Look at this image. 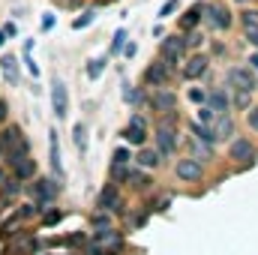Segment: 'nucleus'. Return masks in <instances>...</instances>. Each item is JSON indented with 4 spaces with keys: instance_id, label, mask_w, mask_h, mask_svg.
<instances>
[{
    "instance_id": "nucleus-19",
    "label": "nucleus",
    "mask_w": 258,
    "mask_h": 255,
    "mask_svg": "<svg viewBox=\"0 0 258 255\" xmlns=\"http://www.w3.org/2000/svg\"><path fill=\"white\" fill-rule=\"evenodd\" d=\"M159 159H162V153L156 147H141V153H138V165L141 168H156Z\"/></svg>"
},
{
    "instance_id": "nucleus-18",
    "label": "nucleus",
    "mask_w": 258,
    "mask_h": 255,
    "mask_svg": "<svg viewBox=\"0 0 258 255\" xmlns=\"http://www.w3.org/2000/svg\"><path fill=\"white\" fill-rule=\"evenodd\" d=\"M213 135H216V141H219V138H231V135H234V120H231L228 114H219L216 123H213Z\"/></svg>"
},
{
    "instance_id": "nucleus-23",
    "label": "nucleus",
    "mask_w": 258,
    "mask_h": 255,
    "mask_svg": "<svg viewBox=\"0 0 258 255\" xmlns=\"http://www.w3.org/2000/svg\"><path fill=\"white\" fill-rule=\"evenodd\" d=\"M201 12H204V6H201V3H198V6H192V9L180 18V27H183V30H192L195 24H198V18H201Z\"/></svg>"
},
{
    "instance_id": "nucleus-31",
    "label": "nucleus",
    "mask_w": 258,
    "mask_h": 255,
    "mask_svg": "<svg viewBox=\"0 0 258 255\" xmlns=\"http://www.w3.org/2000/svg\"><path fill=\"white\" fill-rule=\"evenodd\" d=\"M111 177H114V180H126L129 168H126V165H120V162H114V165H111Z\"/></svg>"
},
{
    "instance_id": "nucleus-42",
    "label": "nucleus",
    "mask_w": 258,
    "mask_h": 255,
    "mask_svg": "<svg viewBox=\"0 0 258 255\" xmlns=\"http://www.w3.org/2000/svg\"><path fill=\"white\" fill-rule=\"evenodd\" d=\"M249 66H252V72H258V54H252V57H249Z\"/></svg>"
},
{
    "instance_id": "nucleus-28",
    "label": "nucleus",
    "mask_w": 258,
    "mask_h": 255,
    "mask_svg": "<svg viewBox=\"0 0 258 255\" xmlns=\"http://www.w3.org/2000/svg\"><path fill=\"white\" fill-rule=\"evenodd\" d=\"M93 18H96V12H93V9H87V12H81V15L72 21V27H75V30H84V27H87Z\"/></svg>"
},
{
    "instance_id": "nucleus-8",
    "label": "nucleus",
    "mask_w": 258,
    "mask_h": 255,
    "mask_svg": "<svg viewBox=\"0 0 258 255\" xmlns=\"http://www.w3.org/2000/svg\"><path fill=\"white\" fill-rule=\"evenodd\" d=\"M96 210H102V213H117L120 210V192H117L114 183L102 186V192L96 195Z\"/></svg>"
},
{
    "instance_id": "nucleus-17",
    "label": "nucleus",
    "mask_w": 258,
    "mask_h": 255,
    "mask_svg": "<svg viewBox=\"0 0 258 255\" xmlns=\"http://www.w3.org/2000/svg\"><path fill=\"white\" fill-rule=\"evenodd\" d=\"M207 57L204 54H195V57H189V63L183 66V78H201L204 72H207Z\"/></svg>"
},
{
    "instance_id": "nucleus-39",
    "label": "nucleus",
    "mask_w": 258,
    "mask_h": 255,
    "mask_svg": "<svg viewBox=\"0 0 258 255\" xmlns=\"http://www.w3.org/2000/svg\"><path fill=\"white\" fill-rule=\"evenodd\" d=\"M147 222V213H138V216H132V228H138V225H144Z\"/></svg>"
},
{
    "instance_id": "nucleus-10",
    "label": "nucleus",
    "mask_w": 258,
    "mask_h": 255,
    "mask_svg": "<svg viewBox=\"0 0 258 255\" xmlns=\"http://www.w3.org/2000/svg\"><path fill=\"white\" fill-rule=\"evenodd\" d=\"M168 75H171V66L165 63V60L150 63L147 66V72H144V84H147V87H165Z\"/></svg>"
},
{
    "instance_id": "nucleus-15",
    "label": "nucleus",
    "mask_w": 258,
    "mask_h": 255,
    "mask_svg": "<svg viewBox=\"0 0 258 255\" xmlns=\"http://www.w3.org/2000/svg\"><path fill=\"white\" fill-rule=\"evenodd\" d=\"M48 156H51V171H54L57 177H63V162H60V138H57V132H54V129L48 132Z\"/></svg>"
},
{
    "instance_id": "nucleus-37",
    "label": "nucleus",
    "mask_w": 258,
    "mask_h": 255,
    "mask_svg": "<svg viewBox=\"0 0 258 255\" xmlns=\"http://www.w3.org/2000/svg\"><path fill=\"white\" fill-rule=\"evenodd\" d=\"M42 30H54V15H45L42 18Z\"/></svg>"
},
{
    "instance_id": "nucleus-6",
    "label": "nucleus",
    "mask_w": 258,
    "mask_h": 255,
    "mask_svg": "<svg viewBox=\"0 0 258 255\" xmlns=\"http://www.w3.org/2000/svg\"><path fill=\"white\" fill-rule=\"evenodd\" d=\"M174 174H177L183 183H195V180H201V177H204V165H201L195 156H186V159H177Z\"/></svg>"
},
{
    "instance_id": "nucleus-26",
    "label": "nucleus",
    "mask_w": 258,
    "mask_h": 255,
    "mask_svg": "<svg viewBox=\"0 0 258 255\" xmlns=\"http://www.w3.org/2000/svg\"><path fill=\"white\" fill-rule=\"evenodd\" d=\"M231 102H234L237 108H243V111H249V108H252V93H249V90H237Z\"/></svg>"
},
{
    "instance_id": "nucleus-7",
    "label": "nucleus",
    "mask_w": 258,
    "mask_h": 255,
    "mask_svg": "<svg viewBox=\"0 0 258 255\" xmlns=\"http://www.w3.org/2000/svg\"><path fill=\"white\" fill-rule=\"evenodd\" d=\"M228 156L234 162H240V165H252L255 162V144L249 138H234L231 147H228Z\"/></svg>"
},
{
    "instance_id": "nucleus-12",
    "label": "nucleus",
    "mask_w": 258,
    "mask_h": 255,
    "mask_svg": "<svg viewBox=\"0 0 258 255\" xmlns=\"http://www.w3.org/2000/svg\"><path fill=\"white\" fill-rule=\"evenodd\" d=\"M51 105H54V114L63 120L69 111V99H66V84L60 78H54V84H51Z\"/></svg>"
},
{
    "instance_id": "nucleus-14",
    "label": "nucleus",
    "mask_w": 258,
    "mask_h": 255,
    "mask_svg": "<svg viewBox=\"0 0 258 255\" xmlns=\"http://www.w3.org/2000/svg\"><path fill=\"white\" fill-rule=\"evenodd\" d=\"M12 165V174H15V180H30L33 174H36V162L24 153V156H18V159H12L9 162Z\"/></svg>"
},
{
    "instance_id": "nucleus-3",
    "label": "nucleus",
    "mask_w": 258,
    "mask_h": 255,
    "mask_svg": "<svg viewBox=\"0 0 258 255\" xmlns=\"http://www.w3.org/2000/svg\"><path fill=\"white\" fill-rule=\"evenodd\" d=\"M228 84L234 90H249V93L258 90V78L252 72V66H231L228 69Z\"/></svg>"
},
{
    "instance_id": "nucleus-16",
    "label": "nucleus",
    "mask_w": 258,
    "mask_h": 255,
    "mask_svg": "<svg viewBox=\"0 0 258 255\" xmlns=\"http://www.w3.org/2000/svg\"><path fill=\"white\" fill-rule=\"evenodd\" d=\"M207 105H210L216 114H228V108H231V96H228L225 90H210V93H207Z\"/></svg>"
},
{
    "instance_id": "nucleus-11",
    "label": "nucleus",
    "mask_w": 258,
    "mask_h": 255,
    "mask_svg": "<svg viewBox=\"0 0 258 255\" xmlns=\"http://www.w3.org/2000/svg\"><path fill=\"white\" fill-rule=\"evenodd\" d=\"M123 138H126L129 144H141L144 147V141H147V123H144V117L132 114L129 117V126L123 129Z\"/></svg>"
},
{
    "instance_id": "nucleus-9",
    "label": "nucleus",
    "mask_w": 258,
    "mask_h": 255,
    "mask_svg": "<svg viewBox=\"0 0 258 255\" xmlns=\"http://www.w3.org/2000/svg\"><path fill=\"white\" fill-rule=\"evenodd\" d=\"M204 12H207V24L213 30H228L231 27V12L222 3H210V6H204Z\"/></svg>"
},
{
    "instance_id": "nucleus-21",
    "label": "nucleus",
    "mask_w": 258,
    "mask_h": 255,
    "mask_svg": "<svg viewBox=\"0 0 258 255\" xmlns=\"http://www.w3.org/2000/svg\"><path fill=\"white\" fill-rule=\"evenodd\" d=\"M33 189H36V195H39V201H45V204H51V201H54V195H57V186H54L51 180H39Z\"/></svg>"
},
{
    "instance_id": "nucleus-30",
    "label": "nucleus",
    "mask_w": 258,
    "mask_h": 255,
    "mask_svg": "<svg viewBox=\"0 0 258 255\" xmlns=\"http://www.w3.org/2000/svg\"><path fill=\"white\" fill-rule=\"evenodd\" d=\"M102 69H105V60H90V63H87V75H90V78H99Z\"/></svg>"
},
{
    "instance_id": "nucleus-13",
    "label": "nucleus",
    "mask_w": 258,
    "mask_h": 255,
    "mask_svg": "<svg viewBox=\"0 0 258 255\" xmlns=\"http://www.w3.org/2000/svg\"><path fill=\"white\" fill-rule=\"evenodd\" d=\"M150 105H153L156 111H174L177 96H174L171 90H165V87H156V90H153V96H150Z\"/></svg>"
},
{
    "instance_id": "nucleus-20",
    "label": "nucleus",
    "mask_w": 258,
    "mask_h": 255,
    "mask_svg": "<svg viewBox=\"0 0 258 255\" xmlns=\"http://www.w3.org/2000/svg\"><path fill=\"white\" fill-rule=\"evenodd\" d=\"M0 69H3V78H6L9 84H18V60H15L12 54H6V57L0 60Z\"/></svg>"
},
{
    "instance_id": "nucleus-5",
    "label": "nucleus",
    "mask_w": 258,
    "mask_h": 255,
    "mask_svg": "<svg viewBox=\"0 0 258 255\" xmlns=\"http://www.w3.org/2000/svg\"><path fill=\"white\" fill-rule=\"evenodd\" d=\"M156 150H159L162 156H171V153L177 150V132L171 126V120H162L159 129H156Z\"/></svg>"
},
{
    "instance_id": "nucleus-24",
    "label": "nucleus",
    "mask_w": 258,
    "mask_h": 255,
    "mask_svg": "<svg viewBox=\"0 0 258 255\" xmlns=\"http://www.w3.org/2000/svg\"><path fill=\"white\" fill-rule=\"evenodd\" d=\"M72 141H75V147H78L81 153L87 150V126H84V123H75V126H72Z\"/></svg>"
},
{
    "instance_id": "nucleus-36",
    "label": "nucleus",
    "mask_w": 258,
    "mask_h": 255,
    "mask_svg": "<svg viewBox=\"0 0 258 255\" xmlns=\"http://www.w3.org/2000/svg\"><path fill=\"white\" fill-rule=\"evenodd\" d=\"M114 162H120V165H126L129 162V150L126 147H117V150H114Z\"/></svg>"
},
{
    "instance_id": "nucleus-35",
    "label": "nucleus",
    "mask_w": 258,
    "mask_h": 255,
    "mask_svg": "<svg viewBox=\"0 0 258 255\" xmlns=\"http://www.w3.org/2000/svg\"><path fill=\"white\" fill-rule=\"evenodd\" d=\"M189 99H192L195 105H201V102H207V93L198 90V87H189Z\"/></svg>"
},
{
    "instance_id": "nucleus-29",
    "label": "nucleus",
    "mask_w": 258,
    "mask_h": 255,
    "mask_svg": "<svg viewBox=\"0 0 258 255\" xmlns=\"http://www.w3.org/2000/svg\"><path fill=\"white\" fill-rule=\"evenodd\" d=\"M123 42H126V30H117L114 33V42H111V54H120L123 51Z\"/></svg>"
},
{
    "instance_id": "nucleus-41",
    "label": "nucleus",
    "mask_w": 258,
    "mask_h": 255,
    "mask_svg": "<svg viewBox=\"0 0 258 255\" xmlns=\"http://www.w3.org/2000/svg\"><path fill=\"white\" fill-rule=\"evenodd\" d=\"M3 120H6V102L0 99V123H3Z\"/></svg>"
},
{
    "instance_id": "nucleus-38",
    "label": "nucleus",
    "mask_w": 258,
    "mask_h": 255,
    "mask_svg": "<svg viewBox=\"0 0 258 255\" xmlns=\"http://www.w3.org/2000/svg\"><path fill=\"white\" fill-rule=\"evenodd\" d=\"M54 222H60V213H57V210H51V213L45 216V225H54Z\"/></svg>"
},
{
    "instance_id": "nucleus-46",
    "label": "nucleus",
    "mask_w": 258,
    "mask_h": 255,
    "mask_svg": "<svg viewBox=\"0 0 258 255\" xmlns=\"http://www.w3.org/2000/svg\"><path fill=\"white\" fill-rule=\"evenodd\" d=\"M0 153H3V147H0Z\"/></svg>"
},
{
    "instance_id": "nucleus-25",
    "label": "nucleus",
    "mask_w": 258,
    "mask_h": 255,
    "mask_svg": "<svg viewBox=\"0 0 258 255\" xmlns=\"http://www.w3.org/2000/svg\"><path fill=\"white\" fill-rule=\"evenodd\" d=\"M129 186H132V189H147V186H150V177H147V174H141V171H129Z\"/></svg>"
},
{
    "instance_id": "nucleus-45",
    "label": "nucleus",
    "mask_w": 258,
    "mask_h": 255,
    "mask_svg": "<svg viewBox=\"0 0 258 255\" xmlns=\"http://www.w3.org/2000/svg\"><path fill=\"white\" fill-rule=\"evenodd\" d=\"M234 3H246V0H234Z\"/></svg>"
},
{
    "instance_id": "nucleus-34",
    "label": "nucleus",
    "mask_w": 258,
    "mask_h": 255,
    "mask_svg": "<svg viewBox=\"0 0 258 255\" xmlns=\"http://www.w3.org/2000/svg\"><path fill=\"white\" fill-rule=\"evenodd\" d=\"M243 33H246V39L258 48V24H246V27H243Z\"/></svg>"
},
{
    "instance_id": "nucleus-22",
    "label": "nucleus",
    "mask_w": 258,
    "mask_h": 255,
    "mask_svg": "<svg viewBox=\"0 0 258 255\" xmlns=\"http://www.w3.org/2000/svg\"><path fill=\"white\" fill-rule=\"evenodd\" d=\"M189 129L195 132V138H198V141H204V144H213V141H216V135H213V126H204V123L192 120V123H189Z\"/></svg>"
},
{
    "instance_id": "nucleus-27",
    "label": "nucleus",
    "mask_w": 258,
    "mask_h": 255,
    "mask_svg": "<svg viewBox=\"0 0 258 255\" xmlns=\"http://www.w3.org/2000/svg\"><path fill=\"white\" fill-rule=\"evenodd\" d=\"M189 144H192V156L198 162H201V159H210V144H204V141H198V138L189 141Z\"/></svg>"
},
{
    "instance_id": "nucleus-40",
    "label": "nucleus",
    "mask_w": 258,
    "mask_h": 255,
    "mask_svg": "<svg viewBox=\"0 0 258 255\" xmlns=\"http://www.w3.org/2000/svg\"><path fill=\"white\" fill-rule=\"evenodd\" d=\"M24 63H27V72H30V75H39V66L33 63V57H27Z\"/></svg>"
},
{
    "instance_id": "nucleus-2",
    "label": "nucleus",
    "mask_w": 258,
    "mask_h": 255,
    "mask_svg": "<svg viewBox=\"0 0 258 255\" xmlns=\"http://www.w3.org/2000/svg\"><path fill=\"white\" fill-rule=\"evenodd\" d=\"M0 147H3V153L9 156V162L12 159H18V156H24L27 153V141H24V132L18 126H9L3 132V138H0Z\"/></svg>"
},
{
    "instance_id": "nucleus-44",
    "label": "nucleus",
    "mask_w": 258,
    "mask_h": 255,
    "mask_svg": "<svg viewBox=\"0 0 258 255\" xmlns=\"http://www.w3.org/2000/svg\"><path fill=\"white\" fill-rule=\"evenodd\" d=\"M96 3H111V0H96Z\"/></svg>"
},
{
    "instance_id": "nucleus-4",
    "label": "nucleus",
    "mask_w": 258,
    "mask_h": 255,
    "mask_svg": "<svg viewBox=\"0 0 258 255\" xmlns=\"http://www.w3.org/2000/svg\"><path fill=\"white\" fill-rule=\"evenodd\" d=\"M186 39L183 36H165L162 39V45H159V51H162V60L168 66H177L180 60H183V54H186Z\"/></svg>"
},
{
    "instance_id": "nucleus-43",
    "label": "nucleus",
    "mask_w": 258,
    "mask_h": 255,
    "mask_svg": "<svg viewBox=\"0 0 258 255\" xmlns=\"http://www.w3.org/2000/svg\"><path fill=\"white\" fill-rule=\"evenodd\" d=\"M3 42H6V39H3V30H0V45H3Z\"/></svg>"
},
{
    "instance_id": "nucleus-32",
    "label": "nucleus",
    "mask_w": 258,
    "mask_h": 255,
    "mask_svg": "<svg viewBox=\"0 0 258 255\" xmlns=\"http://www.w3.org/2000/svg\"><path fill=\"white\" fill-rule=\"evenodd\" d=\"M246 123H249L252 132H258V105H252V108L246 111Z\"/></svg>"
},
{
    "instance_id": "nucleus-33",
    "label": "nucleus",
    "mask_w": 258,
    "mask_h": 255,
    "mask_svg": "<svg viewBox=\"0 0 258 255\" xmlns=\"http://www.w3.org/2000/svg\"><path fill=\"white\" fill-rule=\"evenodd\" d=\"M177 9H180V3H177V0H168V3L159 9V18H168V15H171V12H177Z\"/></svg>"
},
{
    "instance_id": "nucleus-1",
    "label": "nucleus",
    "mask_w": 258,
    "mask_h": 255,
    "mask_svg": "<svg viewBox=\"0 0 258 255\" xmlns=\"http://www.w3.org/2000/svg\"><path fill=\"white\" fill-rule=\"evenodd\" d=\"M120 243H123L120 240V231L102 225L99 231H93V237L87 243V255H117L120 252Z\"/></svg>"
}]
</instances>
